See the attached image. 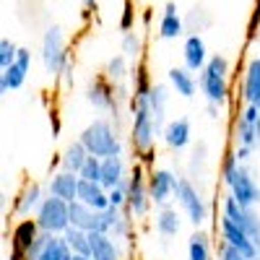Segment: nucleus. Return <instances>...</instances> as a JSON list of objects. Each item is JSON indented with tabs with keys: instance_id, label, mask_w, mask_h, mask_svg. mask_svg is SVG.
I'll use <instances>...</instances> for the list:
<instances>
[{
	"instance_id": "obj_16",
	"label": "nucleus",
	"mask_w": 260,
	"mask_h": 260,
	"mask_svg": "<svg viewBox=\"0 0 260 260\" xmlns=\"http://www.w3.org/2000/svg\"><path fill=\"white\" fill-rule=\"evenodd\" d=\"M78 201H83L86 206H91L94 211H104V208H110V190H107L102 182L81 180V185H78Z\"/></svg>"
},
{
	"instance_id": "obj_42",
	"label": "nucleus",
	"mask_w": 260,
	"mask_h": 260,
	"mask_svg": "<svg viewBox=\"0 0 260 260\" xmlns=\"http://www.w3.org/2000/svg\"><path fill=\"white\" fill-rule=\"evenodd\" d=\"M154 156H156V151H154V148L146 151V154H141V164H143V167H151V164H154Z\"/></svg>"
},
{
	"instance_id": "obj_12",
	"label": "nucleus",
	"mask_w": 260,
	"mask_h": 260,
	"mask_svg": "<svg viewBox=\"0 0 260 260\" xmlns=\"http://www.w3.org/2000/svg\"><path fill=\"white\" fill-rule=\"evenodd\" d=\"M237 141L242 148L255 151L260 146V110L252 104L245 107V112L237 120Z\"/></svg>"
},
{
	"instance_id": "obj_5",
	"label": "nucleus",
	"mask_w": 260,
	"mask_h": 260,
	"mask_svg": "<svg viewBox=\"0 0 260 260\" xmlns=\"http://www.w3.org/2000/svg\"><path fill=\"white\" fill-rule=\"evenodd\" d=\"M133 112V125H130V143H133L136 154H146V151L154 148L156 143V136H159V127H156V120L151 115V107L148 102L146 104H138V107H130Z\"/></svg>"
},
{
	"instance_id": "obj_3",
	"label": "nucleus",
	"mask_w": 260,
	"mask_h": 260,
	"mask_svg": "<svg viewBox=\"0 0 260 260\" xmlns=\"http://www.w3.org/2000/svg\"><path fill=\"white\" fill-rule=\"evenodd\" d=\"M201 91L208 104H226L229 99V60L224 55L208 57V65L201 71Z\"/></svg>"
},
{
	"instance_id": "obj_19",
	"label": "nucleus",
	"mask_w": 260,
	"mask_h": 260,
	"mask_svg": "<svg viewBox=\"0 0 260 260\" xmlns=\"http://www.w3.org/2000/svg\"><path fill=\"white\" fill-rule=\"evenodd\" d=\"M89 240H91V257L94 260H122L120 257V247H117L112 234L89 232Z\"/></svg>"
},
{
	"instance_id": "obj_24",
	"label": "nucleus",
	"mask_w": 260,
	"mask_h": 260,
	"mask_svg": "<svg viewBox=\"0 0 260 260\" xmlns=\"http://www.w3.org/2000/svg\"><path fill=\"white\" fill-rule=\"evenodd\" d=\"M125 177H127V172H125L122 156H107V159H102V185L107 190L117 187Z\"/></svg>"
},
{
	"instance_id": "obj_37",
	"label": "nucleus",
	"mask_w": 260,
	"mask_h": 260,
	"mask_svg": "<svg viewBox=\"0 0 260 260\" xmlns=\"http://www.w3.org/2000/svg\"><path fill=\"white\" fill-rule=\"evenodd\" d=\"M136 26V6H133V0H125V6H122V16H120V31H133Z\"/></svg>"
},
{
	"instance_id": "obj_21",
	"label": "nucleus",
	"mask_w": 260,
	"mask_h": 260,
	"mask_svg": "<svg viewBox=\"0 0 260 260\" xmlns=\"http://www.w3.org/2000/svg\"><path fill=\"white\" fill-rule=\"evenodd\" d=\"M167 78L172 83V89H175L180 96H185V99H192L195 91H198V86H201L198 81H195L192 71H187L185 65H182V68H169Z\"/></svg>"
},
{
	"instance_id": "obj_26",
	"label": "nucleus",
	"mask_w": 260,
	"mask_h": 260,
	"mask_svg": "<svg viewBox=\"0 0 260 260\" xmlns=\"http://www.w3.org/2000/svg\"><path fill=\"white\" fill-rule=\"evenodd\" d=\"M71 257H73V250H71L68 240L62 234H52L37 260H71Z\"/></svg>"
},
{
	"instance_id": "obj_40",
	"label": "nucleus",
	"mask_w": 260,
	"mask_h": 260,
	"mask_svg": "<svg viewBox=\"0 0 260 260\" xmlns=\"http://www.w3.org/2000/svg\"><path fill=\"white\" fill-rule=\"evenodd\" d=\"M16 62H18V65H24L26 71H31V50H26V47H18Z\"/></svg>"
},
{
	"instance_id": "obj_20",
	"label": "nucleus",
	"mask_w": 260,
	"mask_h": 260,
	"mask_svg": "<svg viewBox=\"0 0 260 260\" xmlns=\"http://www.w3.org/2000/svg\"><path fill=\"white\" fill-rule=\"evenodd\" d=\"M242 99L260 110V57L250 60L245 68V81H242Z\"/></svg>"
},
{
	"instance_id": "obj_28",
	"label": "nucleus",
	"mask_w": 260,
	"mask_h": 260,
	"mask_svg": "<svg viewBox=\"0 0 260 260\" xmlns=\"http://www.w3.org/2000/svg\"><path fill=\"white\" fill-rule=\"evenodd\" d=\"M94 221H96V211L91 206H86L83 201H73L71 203V226L94 232Z\"/></svg>"
},
{
	"instance_id": "obj_27",
	"label": "nucleus",
	"mask_w": 260,
	"mask_h": 260,
	"mask_svg": "<svg viewBox=\"0 0 260 260\" xmlns=\"http://www.w3.org/2000/svg\"><path fill=\"white\" fill-rule=\"evenodd\" d=\"M86 159H89V151H86V146L81 143V141H73L68 148L62 151V159H60V164H62V169H68V172H81V167L86 164Z\"/></svg>"
},
{
	"instance_id": "obj_30",
	"label": "nucleus",
	"mask_w": 260,
	"mask_h": 260,
	"mask_svg": "<svg viewBox=\"0 0 260 260\" xmlns=\"http://www.w3.org/2000/svg\"><path fill=\"white\" fill-rule=\"evenodd\" d=\"M180 226H182L180 213H177L175 208L161 206V211L156 213V232H159L161 237H177V234H180Z\"/></svg>"
},
{
	"instance_id": "obj_23",
	"label": "nucleus",
	"mask_w": 260,
	"mask_h": 260,
	"mask_svg": "<svg viewBox=\"0 0 260 260\" xmlns=\"http://www.w3.org/2000/svg\"><path fill=\"white\" fill-rule=\"evenodd\" d=\"M42 201H45V192H42L39 185H26L24 190L18 192V198H16V213L21 216H31L37 213V208L42 206Z\"/></svg>"
},
{
	"instance_id": "obj_38",
	"label": "nucleus",
	"mask_w": 260,
	"mask_h": 260,
	"mask_svg": "<svg viewBox=\"0 0 260 260\" xmlns=\"http://www.w3.org/2000/svg\"><path fill=\"white\" fill-rule=\"evenodd\" d=\"M219 260H252V257H247L245 252H240L237 247H232L229 242H224L221 245V252H219Z\"/></svg>"
},
{
	"instance_id": "obj_6",
	"label": "nucleus",
	"mask_w": 260,
	"mask_h": 260,
	"mask_svg": "<svg viewBox=\"0 0 260 260\" xmlns=\"http://www.w3.org/2000/svg\"><path fill=\"white\" fill-rule=\"evenodd\" d=\"M34 219L39 224L42 232L47 234H62L71 226V203L57 198V195H50V198L42 201V206L37 208Z\"/></svg>"
},
{
	"instance_id": "obj_22",
	"label": "nucleus",
	"mask_w": 260,
	"mask_h": 260,
	"mask_svg": "<svg viewBox=\"0 0 260 260\" xmlns=\"http://www.w3.org/2000/svg\"><path fill=\"white\" fill-rule=\"evenodd\" d=\"M151 89H154V83H151L148 68H146L143 62H138L136 71H133V96H130V107L146 104L148 96H151Z\"/></svg>"
},
{
	"instance_id": "obj_9",
	"label": "nucleus",
	"mask_w": 260,
	"mask_h": 260,
	"mask_svg": "<svg viewBox=\"0 0 260 260\" xmlns=\"http://www.w3.org/2000/svg\"><path fill=\"white\" fill-rule=\"evenodd\" d=\"M86 102L102 112L117 115V83H112L107 76H96L86 86Z\"/></svg>"
},
{
	"instance_id": "obj_17",
	"label": "nucleus",
	"mask_w": 260,
	"mask_h": 260,
	"mask_svg": "<svg viewBox=\"0 0 260 260\" xmlns=\"http://www.w3.org/2000/svg\"><path fill=\"white\" fill-rule=\"evenodd\" d=\"M185 34V21L182 16L177 13V6L175 3H167L164 6V13H161V21H159V39H177Z\"/></svg>"
},
{
	"instance_id": "obj_8",
	"label": "nucleus",
	"mask_w": 260,
	"mask_h": 260,
	"mask_svg": "<svg viewBox=\"0 0 260 260\" xmlns=\"http://www.w3.org/2000/svg\"><path fill=\"white\" fill-rule=\"evenodd\" d=\"M175 198H177V206L182 208V213L187 216V221L198 229L206 224L208 219V208H206V201L201 198V192L198 187H195L190 180H180L177 182V190H175Z\"/></svg>"
},
{
	"instance_id": "obj_29",
	"label": "nucleus",
	"mask_w": 260,
	"mask_h": 260,
	"mask_svg": "<svg viewBox=\"0 0 260 260\" xmlns=\"http://www.w3.org/2000/svg\"><path fill=\"white\" fill-rule=\"evenodd\" d=\"M26 76H29V71L24 68V65H18V62L8 65V68H3V73H0V91L8 94V91L21 89L24 81H26Z\"/></svg>"
},
{
	"instance_id": "obj_39",
	"label": "nucleus",
	"mask_w": 260,
	"mask_h": 260,
	"mask_svg": "<svg viewBox=\"0 0 260 260\" xmlns=\"http://www.w3.org/2000/svg\"><path fill=\"white\" fill-rule=\"evenodd\" d=\"M73 71H76V65H73V60L65 65V71L60 73L62 76V81H65V89H73V83H76V76H73Z\"/></svg>"
},
{
	"instance_id": "obj_35",
	"label": "nucleus",
	"mask_w": 260,
	"mask_h": 260,
	"mask_svg": "<svg viewBox=\"0 0 260 260\" xmlns=\"http://www.w3.org/2000/svg\"><path fill=\"white\" fill-rule=\"evenodd\" d=\"M78 177L81 180H91V182H102V159L89 154V159H86V164L78 172Z\"/></svg>"
},
{
	"instance_id": "obj_36",
	"label": "nucleus",
	"mask_w": 260,
	"mask_h": 260,
	"mask_svg": "<svg viewBox=\"0 0 260 260\" xmlns=\"http://www.w3.org/2000/svg\"><path fill=\"white\" fill-rule=\"evenodd\" d=\"M18 47L13 45L11 39H0V68H8V65L16 62Z\"/></svg>"
},
{
	"instance_id": "obj_31",
	"label": "nucleus",
	"mask_w": 260,
	"mask_h": 260,
	"mask_svg": "<svg viewBox=\"0 0 260 260\" xmlns=\"http://www.w3.org/2000/svg\"><path fill=\"white\" fill-rule=\"evenodd\" d=\"M187 260H211V242L208 234L195 229L187 240Z\"/></svg>"
},
{
	"instance_id": "obj_4",
	"label": "nucleus",
	"mask_w": 260,
	"mask_h": 260,
	"mask_svg": "<svg viewBox=\"0 0 260 260\" xmlns=\"http://www.w3.org/2000/svg\"><path fill=\"white\" fill-rule=\"evenodd\" d=\"M71 62L68 47H65V34L60 26H47L45 37H42V65L45 71L55 78H60V73L65 71V65Z\"/></svg>"
},
{
	"instance_id": "obj_43",
	"label": "nucleus",
	"mask_w": 260,
	"mask_h": 260,
	"mask_svg": "<svg viewBox=\"0 0 260 260\" xmlns=\"http://www.w3.org/2000/svg\"><path fill=\"white\" fill-rule=\"evenodd\" d=\"M71 260H94V257H91V255H78V252H73Z\"/></svg>"
},
{
	"instance_id": "obj_34",
	"label": "nucleus",
	"mask_w": 260,
	"mask_h": 260,
	"mask_svg": "<svg viewBox=\"0 0 260 260\" xmlns=\"http://www.w3.org/2000/svg\"><path fill=\"white\" fill-rule=\"evenodd\" d=\"M141 50H143L141 34L125 31V34H122V42H120V52H122L127 60H138V57H141Z\"/></svg>"
},
{
	"instance_id": "obj_11",
	"label": "nucleus",
	"mask_w": 260,
	"mask_h": 260,
	"mask_svg": "<svg viewBox=\"0 0 260 260\" xmlns=\"http://www.w3.org/2000/svg\"><path fill=\"white\" fill-rule=\"evenodd\" d=\"M180 177L169 169H151L148 172V192L154 206H167V201L175 195Z\"/></svg>"
},
{
	"instance_id": "obj_25",
	"label": "nucleus",
	"mask_w": 260,
	"mask_h": 260,
	"mask_svg": "<svg viewBox=\"0 0 260 260\" xmlns=\"http://www.w3.org/2000/svg\"><path fill=\"white\" fill-rule=\"evenodd\" d=\"M167 102H169V89H167L164 83H154V89H151V96H148V107H151V115H154V120H156L159 133L164 130Z\"/></svg>"
},
{
	"instance_id": "obj_1",
	"label": "nucleus",
	"mask_w": 260,
	"mask_h": 260,
	"mask_svg": "<svg viewBox=\"0 0 260 260\" xmlns=\"http://www.w3.org/2000/svg\"><path fill=\"white\" fill-rule=\"evenodd\" d=\"M78 141L86 146V151L99 159H107V156H122V141H120V133H117V127L110 122V120H94L89 122L83 130H81V136Z\"/></svg>"
},
{
	"instance_id": "obj_41",
	"label": "nucleus",
	"mask_w": 260,
	"mask_h": 260,
	"mask_svg": "<svg viewBox=\"0 0 260 260\" xmlns=\"http://www.w3.org/2000/svg\"><path fill=\"white\" fill-rule=\"evenodd\" d=\"M50 127H52V136L57 138V136H60V127H62V125H60V117H57V112H52V115H50Z\"/></svg>"
},
{
	"instance_id": "obj_10",
	"label": "nucleus",
	"mask_w": 260,
	"mask_h": 260,
	"mask_svg": "<svg viewBox=\"0 0 260 260\" xmlns=\"http://www.w3.org/2000/svg\"><path fill=\"white\" fill-rule=\"evenodd\" d=\"M219 229H221V240H224V242H229L232 247H237L240 252H245V255L252 257V260L260 257V247H257V242L252 240V237H250L240 224H234L229 216H221Z\"/></svg>"
},
{
	"instance_id": "obj_7",
	"label": "nucleus",
	"mask_w": 260,
	"mask_h": 260,
	"mask_svg": "<svg viewBox=\"0 0 260 260\" xmlns=\"http://www.w3.org/2000/svg\"><path fill=\"white\" fill-rule=\"evenodd\" d=\"M151 192H148V175H146V167L138 161L133 167V172L127 175V213L136 216V219H143L151 208Z\"/></svg>"
},
{
	"instance_id": "obj_33",
	"label": "nucleus",
	"mask_w": 260,
	"mask_h": 260,
	"mask_svg": "<svg viewBox=\"0 0 260 260\" xmlns=\"http://www.w3.org/2000/svg\"><path fill=\"white\" fill-rule=\"evenodd\" d=\"M127 57L125 55H115L110 57V62H107V68H104V76L110 78L112 83H122L127 78Z\"/></svg>"
},
{
	"instance_id": "obj_44",
	"label": "nucleus",
	"mask_w": 260,
	"mask_h": 260,
	"mask_svg": "<svg viewBox=\"0 0 260 260\" xmlns=\"http://www.w3.org/2000/svg\"><path fill=\"white\" fill-rule=\"evenodd\" d=\"M81 3H83L86 8H94V6H96V0H81Z\"/></svg>"
},
{
	"instance_id": "obj_45",
	"label": "nucleus",
	"mask_w": 260,
	"mask_h": 260,
	"mask_svg": "<svg viewBox=\"0 0 260 260\" xmlns=\"http://www.w3.org/2000/svg\"><path fill=\"white\" fill-rule=\"evenodd\" d=\"M257 57H260V55H257Z\"/></svg>"
},
{
	"instance_id": "obj_32",
	"label": "nucleus",
	"mask_w": 260,
	"mask_h": 260,
	"mask_svg": "<svg viewBox=\"0 0 260 260\" xmlns=\"http://www.w3.org/2000/svg\"><path fill=\"white\" fill-rule=\"evenodd\" d=\"M62 237L68 240L71 250L78 252V255H91V240H89V232L86 229H78V226H68L62 232Z\"/></svg>"
},
{
	"instance_id": "obj_2",
	"label": "nucleus",
	"mask_w": 260,
	"mask_h": 260,
	"mask_svg": "<svg viewBox=\"0 0 260 260\" xmlns=\"http://www.w3.org/2000/svg\"><path fill=\"white\" fill-rule=\"evenodd\" d=\"M221 175H224V185L229 187V192L234 195V198L240 201V206L252 208L260 201V190H257L255 180L250 177V172L240 164V159H237L234 151L226 154L224 167H221Z\"/></svg>"
},
{
	"instance_id": "obj_15",
	"label": "nucleus",
	"mask_w": 260,
	"mask_h": 260,
	"mask_svg": "<svg viewBox=\"0 0 260 260\" xmlns=\"http://www.w3.org/2000/svg\"><path fill=\"white\" fill-rule=\"evenodd\" d=\"M161 136H164V143L172 148V151H182L190 146L192 141V125L187 117H177V120H169L161 130Z\"/></svg>"
},
{
	"instance_id": "obj_13",
	"label": "nucleus",
	"mask_w": 260,
	"mask_h": 260,
	"mask_svg": "<svg viewBox=\"0 0 260 260\" xmlns=\"http://www.w3.org/2000/svg\"><path fill=\"white\" fill-rule=\"evenodd\" d=\"M78 185H81V177L76 175V172L62 169V172H55V175L50 177L47 192L57 195V198L68 201V203H73V201H78Z\"/></svg>"
},
{
	"instance_id": "obj_14",
	"label": "nucleus",
	"mask_w": 260,
	"mask_h": 260,
	"mask_svg": "<svg viewBox=\"0 0 260 260\" xmlns=\"http://www.w3.org/2000/svg\"><path fill=\"white\" fill-rule=\"evenodd\" d=\"M182 60H185V68L192 71V73H201L206 65H208V50H206V42H203L201 34H190V37H185Z\"/></svg>"
},
{
	"instance_id": "obj_18",
	"label": "nucleus",
	"mask_w": 260,
	"mask_h": 260,
	"mask_svg": "<svg viewBox=\"0 0 260 260\" xmlns=\"http://www.w3.org/2000/svg\"><path fill=\"white\" fill-rule=\"evenodd\" d=\"M42 234V229H39V224H37V219H21L16 226H13V232H11V247H18V250H24V252H29V247L34 245V240ZM29 257V255H26Z\"/></svg>"
}]
</instances>
